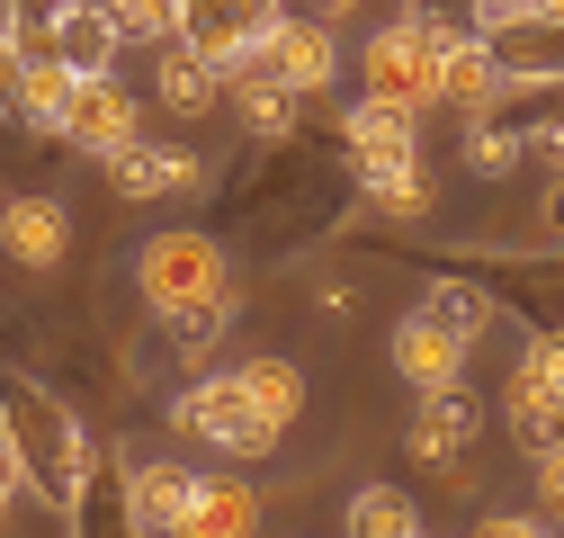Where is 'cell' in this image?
<instances>
[{
    "label": "cell",
    "instance_id": "d6986e66",
    "mask_svg": "<svg viewBox=\"0 0 564 538\" xmlns=\"http://www.w3.org/2000/svg\"><path fill=\"white\" fill-rule=\"evenodd\" d=\"M234 108H242V126L260 134V144H288V134H296V90L269 82L260 63H242V73H234Z\"/></svg>",
    "mask_w": 564,
    "mask_h": 538
},
{
    "label": "cell",
    "instance_id": "2e32d148",
    "mask_svg": "<svg viewBox=\"0 0 564 538\" xmlns=\"http://www.w3.org/2000/svg\"><path fill=\"white\" fill-rule=\"evenodd\" d=\"M260 529V494L234 476H197V503L180 520V538H251Z\"/></svg>",
    "mask_w": 564,
    "mask_h": 538
},
{
    "label": "cell",
    "instance_id": "8992f818",
    "mask_svg": "<svg viewBox=\"0 0 564 538\" xmlns=\"http://www.w3.org/2000/svg\"><path fill=\"white\" fill-rule=\"evenodd\" d=\"M54 134H63V144H82V153H99V162H108V153H126L134 134H144V99H134V90H126L117 73H90V82L73 90V108H63V126H54Z\"/></svg>",
    "mask_w": 564,
    "mask_h": 538
},
{
    "label": "cell",
    "instance_id": "4316f807",
    "mask_svg": "<svg viewBox=\"0 0 564 538\" xmlns=\"http://www.w3.org/2000/svg\"><path fill=\"white\" fill-rule=\"evenodd\" d=\"M529 476H538V512H546V520L564 529V449H555V458H538Z\"/></svg>",
    "mask_w": 564,
    "mask_h": 538
},
{
    "label": "cell",
    "instance_id": "83f0119b",
    "mask_svg": "<svg viewBox=\"0 0 564 538\" xmlns=\"http://www.w3.org/2000/svg\"><path fill=\"white\" fill-rule=\"evenodd\" d=\"M529 162L564 171V117H538V126H529Z\"/></svg>",
    "mask_w": 564,
    "mask_h": 538
},
{
    "label": "cell",
    "instance_id": "9a60e30c",
    "mask_svg": "<svg viewBox=\"0 0 564 538\" xmlns=\"http://www.w3.org/2000/svg\"><path fill=\"white\" fill-rule=\"evenodd\" d=\"M90 73H73L63 54H45V63H19L10 73V117L19 126H63V108H73V90H82Z\"/></svg>",
    "mask_w": 564,
    "mask_h": 538
},
{
    "label": "cell",
    "instance_id": "7a4b0ae2",
    "mask_svg": "<svg viewBox=\"0 0 564 538\" xmlns=\"http://www.w3.org/2000/svg\"><path fill=\"white\" fill-rule=\"evenodd\" d=\"M359 82H368V99H394V108H448V36H440V19H421V10L386 19L359 45Z\"/></svg>",
    "mask_w": 564,
    "mask_h": 538
},
{
    "label": "cell",
    "instance_id": "8fae6325",
    "mask_svg": "<svg viewBox=\"0 0 564 538\" xmlns=\"http://www.w3.org/2000/svg\"><path fill=\"white\" fill-rule=\"evenodd\" d=\"M0 251H10V269H54L63 251H73V216H63V197L19 189L10 207H0Z\"/></svg>",
    "mask_w": 564,
    "mask_h": 538
},
{
    "label": "cell",
    "instance_id": "ba28073f",
    "mask_svg": "<svg viewBox=\"0 0 564 538\" xmlns=\"http://www.w3.org/2000/svg\"><path fill=\"white\" fill-rule=\"evenodd\" d=\"M475 440H484V413H475V395H421V413L403 431L412 466H431V476H457V466H475Z\"/></svg>",
    "mask_w": 564,
    "mask_h": 538
},
{
    "label": "cell",
    "instance_id": "603a6c76",
    "mask_svg": "<svg viewBox=\"0 0 564 538\" xmlns=\"http://www.w3.org/2000/svg\"><path fill=\"white\" fill-rule=\"evenodd\" d=\"M242 386L260 395V413H269L278 431L305 413V368H296V359H242Z\"/></svg>",
    "mask_w": 564,
    "mask_h": 538
},
{
    "label": "cell",
    "instance_id": "9c48e42d",
    "mask_svg": "<svg viewBox=\"0 0 564 538\" xmlns=\"http://www.w3.org/2000/svg\"><path fill=\"white\" fill-rule=\"evenodd\" d=\"M386 359H394V377H403V386H421V395H457V386H466L475 342H457V332H448V323H431V314H403V323H394V342H386Z\"/></svg>",
    "mask_w": 564,
    "mask_h": 538
},
{
    "label": "cell",
    "instance_id": "f546056e",
    "mask_svg": "<svg viewBox=\"0 0 564 538\" xmlns=\"http://www.w3.org/2000/svg\"><path fill=\"white\" fill-rule=\"evenodd\" d=\"M359 10H368V0H305V19H323V28H349Z\"/></svg>",
    "mask_w": 564,
    "mask_h": 538
},
{
    "label": "cell",
    "instance_id": "7402d4cb",
    "mask_svg": "<svg viewBox=\"0 0 564 538\" xmlns=\"http://www.w3.org/2000/svg\"><path fill=\"white\" fill-rule=\"evenodd\" d=\"M511 404H564V332H529V342H520Z\"/></svg>",
    "mask_w": 564,
    "mask_h": 538
},
{
    "label": "cell",
    "instance_id": "4fadbf2b",
    "mask_svg": "<svg viewBox=\"0 0 564 538\" xmlns=\"http://www.w3.org/2000/svg\"><path fill=\"white\" fill-rule=\"evenodd\" d=\"M153 90H162L171 117H206L216 99H234V73H225V63H206V54H188V45H162L153 54Z\"/></svg>",
    "mask_w": 564,
    "mask_h": 538
},
{
    "label": "cell",
    "instance_id": "484cf974",
    "mask_svg": "<svg viewBox=\"0 0 564 538\" xmlns=\"http://www.w3.org/2000/svg\"><path fill=\"white\" fill-rule=\"evenodd\" d=\"M475 538H555V520L546 512H492V520H475Z\"/></svg>",
    "mask_w": 564,
    "mask_h": 538
},
{
    "label": "cell",
    "instance_id": "277c9868",
    "mask_svg": "<svg viewBox=\"0 0 564 538\" xmlns=\"http://www.w3.org/2000/svg\"><path fill=\"white\" fill-rule=\"evenodd\" d=\"M278 19H288V0H180V45L225 63V73H242V63L278 36Z\"/></svg>",
    "mask_w": 564,
    "mask_h": 538
},
{
    "label": "cell",
    "instance_id": "44dd1931",
    "mask_svg": "<svg viewBox=\"0 0 564 538\" xmlns=\"http://www.w3.org/2000/svg\"><path fill=\"white\" fill-rule=\"evenodd\" d=\"M412 314L448 323L457 342H484V332H492V297H484L475 279H431V288H421V305H412Z\"/></svg>",
    "mask_w": 564,
    "mask_h": 538
},
{
    "label": "cell",
    "instance_id": "6da1fadb",
    "mask_svg": "<svg viewBox=\"0 0 564 538\" xmlns=\"http://www.w3.org/2000/svg\"><path fill=\"white\" fill-rule=\"evenodd\" d=\"M134 288H144V305L162 323L180 314H234V269H225V243L216 234H153L144 251H134Z\"/></svg>",
    "mask_w": 564,
    "mask_h": 538
},
{
    "label": "cell",
    "instance_id": "5b68a950",
    "mask_svg": "<svg viewBox=\"0 0 564 538\" xmlns=\"http://www.w3.org/2000/svg\"><path fill=\"white\" fill-rule=\"evenodd\" d=\"M117 503H126L134 538H180V520L197 503V476L171 466V458H117Z\"/></svg>",
    "mask_w": 564,
    "mask_h": 538
},
{
    "label": "cell",
    "instance_id": "7c38bea8",
    "mask_svg": "<svg viewBox=\"0 0 564 538\" xmlns=\"http://www.w3.org/2000/svg\"><path fill=\"white\" fill-rule=\"evenodd\" d=\"M45 28H54V54L73 63V73H117L126 28H117V10H108V0H73V10H54Z\"/></svg>",
    "mask_w": 564,
    "mask_h": 538
},
{
    "label": "cell",
    "instance_id": "cb8c5ba5",
    "mask_svg": "<svg viewBox=\"0 0 564 538\" xmlns=\"http://www.w3.org/2000/svg\"><path fill=\"white\" fill-rule=\"evenodd\" d=\"M126 45H180V0H108Z\"/></svg>",
    "mask_w": 564,
    "mask_h": 538
},
{
    "label": "cell",
    "instance_id": "e0dca14e",
    "mask_svg": "<svg viewBox=\"0 0 564 538\" xmlns=\"http://www.w3.org/2000/svg\"><path fill=\"white\" fill-rule=\"evenodd\" d=\"M359 189H368L377 216H421V207H431V171H421V153H377V162H359Z\"/></svg>",
    "mask_w": 564,
    "mask_h": 538
},
{
    "label": "cell",
    "instance_id": "d4e9b609",
    "mask_svg": "<svg viewBox=\"0 0 564 538\" xmlns=\"http://www.w3.org/2000/svg\"><path fill=\"white\" fill-rule=\"evenodd\" d=\"M511 440H520L529 466L555 458V449H564V404H511Z\"/></svg>",
    "mask_w": 564,
    "mask_h": 538
},
{
    "label": "cell",
    "instance_id": "f1b7e54d",
    "mask_svg": "<svg viewBox=\"0 0 564 538\" xmlns=\"http://www.w3.org/2000/svg\"><path fill=\"white\" fill-rule=\"evenodd\" d=\"M538 243H546V251H564V180L538 197Z\"/></svg>",
    "mask_w": 564,
    "mask_h": 538
},
{
    "label": "cell",
    "instance_id": "3957f363",
    "mask_svg": "<svg viewBox=\"0 0 564 538\" xmlns=\"http://www.w3.org/2000/svg\"><path fill=\"white\" fill-rule=\"evenodd\" d=\"M171 422H180L188 440H206L216 458H269V449H278V422L260 413V395L242 386V368H206V377H188L180 404H171Z\"/></svg>",
    "mask_w": 564,
    "mask_h": 538
},
{
    "label": "cell",
    "instance_id": "52a82bcc",
    "mask_svg": "<svg viewBox=\"0 0 564 538\" xmlns=\"http://www.w3.org/2000/svg\"><path fill=\"white\" fill-rule=\"evenodd\" d=\"M269 82H288L296 99H323L332 82H340V28H323V19H278V36L251 54Z\"/></svg>",
    "mask_w": 564,
    "mask_h": 538
},
{
    "label": "cell",
    "instance_id": "5bb4252c",
    "mask_svg": "<svg viewBox=\"0 0 564 538\" xmlns=\"http://www.w3.org/2000/svg\"><path fill=\"white\" fill-rule=\"evenodd\" d=\"M340 144L349 162H377V153H421V108H394V99H359V108H340Z\"/></svg>",
    "mask_w": 564,
    "mask_h": 538
},
{
    "label": "cell",
    "instance_id": "ac0fdd59",
    "mask_svg": "<svg viewBox=\"0 0 564 538\" xmlns=\"http://www.w3.org/2000/svg\"><path fill=\"white\" fill-rule=\"evenodd\" d=\"M457 162H466L475 180H511V171L529 162V126H511V117H466Z\"/></svg>",
    "mask_w": 564,
    "mask_h": 538
},
{
    "label": "cell",
    "instance_id": "ffe728a7",
    "mask_svg": "<svg viewBox=\"0 0 564 538\" xmlns=\"http://www.w3.org/2000/svg\"><path fill=\"white\" fill-rule=\"evenodd\" d=\"M340 538H421V503L403 485H359V494H349Z\"/></svg>",
    "mask_w": 564,
    "mask_h": 538
},
{
    "label": "cell",
    "instance_id": "4dcf8cb0",
    "mask_svg": "<svg viewBox=\"0 0 564 538\" xmlns=\"http://www.w3.org/2000/svg\"><path fill=\"white\" fill-rule=\"evenodd\" d=\"M421 538H440V529H421Z\"/></svg>",
    "mask_w": 564,
    "mask_h": 538
},
{
    "label": "cell",
    "instance_id": "30bf717a",
    "mask_svg": "<svg viewBox=\"0 0 564 538\" xmlns=\"http://www.w3.org/2000/svg\"><path fill=\"white\" fill-rule=\"evenodd\" d=\"M206 180V162L188 144H162V134H134L126 153H108V189L126 197V207H153V197H188Z\"/></svg>",
    "mask_w": 564,
    "mask_h": 538
}]
</instances>
